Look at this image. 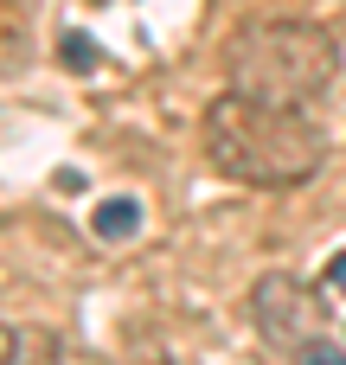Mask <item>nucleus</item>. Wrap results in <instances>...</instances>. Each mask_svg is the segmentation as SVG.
Returning <instances> with one entry per match:
<instances>
[{"label": "nucleus", "instance_id": "obj_1", "mask_svg": "<svg viewBox=\"0 0 346 365\" xmlns=\"http://www.w3.org/2000/svg\"><path fill=\"white\" fill-rule=\"evenodd\" d=\"M205 154L225 180L283 192V186H302L321 173L327 135H321V122H308V109H270V103L225 90L205 109Z\"/></svg>", "mask_w": 346, "mask_h": 365}, {"label": "nucleus", "instance_id": "obj_2", "mask_svg": "<svg viewBox=\"0 0 346 365\" xmlns=\"http://www.w3.org/2000/svg\"><path fill=\"white\" fill-rule=\"evenodd\" d=\"M334 71H340V45L308 19H257L225 51V90L270 109H308L334 83Z\"/></svg>", "mask_w": 346, "mask_h": 365}, {"label": "nucleus", "instance_id": "obj_3", "mask_svg": "<svg viewBox=\"0 0 346 365\" xmlns=\"http://www.w3.org/2000/svg\"><path fill=\"white\" fill-rule=\"evenodd\" d=\"M250 314H257V334H263L270 346H308V340H321V327H327L321 295H315L308 282H295V276H263V282L250 289Z\"/></svg>", "mask_w": 346, "mask_h": 365}, {"label": "nucleus", "instance_id": "obj_4", "mask_svg": "<svg viewBox=\"0 0 346 365\" xmlns=\"http://www.w3.org/2000/svg\"><path fill=\"white\" fill-rule=\"evenodd\" d=\"M0 365H83V359L51 327H0Z\"/></svg>", "mask_w": 346, "mask_h": 365}, {"label": "nucleus", "instance_id": "obj_5", "mask_svg": "<svg viewBox=\"0 0 346 365\" xmlns=\"http://www.w3.org/2000/svg\"><path fill=\"white\" fill-rule=\"evenodd\" d=\"M90 231H96L103 244H122V237L141 231V205H135V199H103V205L90 212Z\"/></svg>", "mask_w": 346, "mask_h": 365}, {"label": "nucleus", "instance_id": "obj_6", "mask_svg": "<svg viewBox=\"0 0 346 365\" xmlns=\"http://www.w3.org/2000/svg\"><path fill=\"white\" fill-rule=\"evenodd\" d=\"M64 64H71V71H96V45H90L83 32H64Z\"/></svg>", "mask_w": 346, "mask_h": 365}, {"label": "nucleus", "instance_id": "obj_7", "mask_svg": "<svg viewBox=\"0 0 346 365\" xmlns=\"http://www.w3.org/2000/svg\"><path fill=\"white\" fill-rule=\"evenodd\" d=\"M295 365H346V353L327 340H308V346H295Z\"/></svg>", "mask_w": 346, "mask_h": 365}, {"label": "nucleus", "instance_id": "obj_8", "mask_svg": "<svg viewBox=\"0 0 346 365\" xmlns=\"http://www.w3.org/2000/svg\"><path fill=\"white\" fill-rule=\"evenodd\" d=\"M327 276H334V289H346V250L334 257V269H327Z\"/></svg>", "mask_w": 346, "mask_h": 365}]
</instances>
